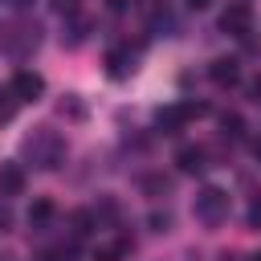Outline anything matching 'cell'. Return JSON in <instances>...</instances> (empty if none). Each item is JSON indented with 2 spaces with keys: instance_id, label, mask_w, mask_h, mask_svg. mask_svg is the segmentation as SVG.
<instances>
[{
  "instance_id": "8fae6325",
  "label": "cell",
  "mask_w": 261,
  "mask_h": 261,
  "mask_svg": "<svg viewBox=\"0 0 261 261\" xmlns=\"http://www.w3.org/2000/svg\"><path fill=\"white\" fill-rule=\"evenodd\" d=\"M130 249H135V245H130L126 237H114V241H106V245L94 249V261H126Z\"/></svg>"
},
{
  "instance_id": "d6986e66",
  "label": "cell",
  "mask_w": 261,
  "mask_h": 261,
  "mask_svg": "<svg viewBox=\"0 0 261 261\" xmlns=\"http://www.w3.org/2000/svg\"><path fill=\"white\" fill-rule=\"evenodd\" d=\"M249 228H261V200L249 204Z\"/></svg>"
},
{
  "instance_id": "484cf974",
  "label": "cell",
  "mask_w": 261,
  "mask_h": 261,
  "mask_svg": "<svg viewBox=\"0 0 261 261\" xmlns=\"http://www.w3.org/2000/svg\"><path fill=\"white\" fill-rule=\"evenodd\" d=\"M249 261H261V253H253V257H249Z\"/></svg>"
},
{
  "instance_id": "4fadbf2b",
  "label": "cell",
  "mask_w": 261,
  "mask_h": 261,
  "mask_svg": "<svg viewBox=\"0 0 261 261\" xmlns=\"http://www.w3.org/2000/svg\"><path fill=\"white\" fill-rule=\"evenodd\" d=\"M53 212H57V208H53V200H45V196H41V200H33V208H29V224H33V228H45V224L53 220Z\"/></svg>"
},
{
  "instance_id": "7c38bea8",
  "label": "cell",
  "mask_w": 261,
  "mask_h": 261,
  "mask_svg": "<svg viewBox=\"0 0 261 261\" xmlns=\"http://www.w3.org/2000/svg\"><path fill=\"white\" fill-rule=\"evenodd\" d=\"M90 37V20L77 12V16H69V24H65V33H61V45H69V49H77L82 41Z\"/></svg>"
},
{
  "instance_id": "7a4b0ae2",
  "label": "cell",
  "mask_w": 261,
  "mask_h": 261,
  "mask_svg": "<svg viewBox=\"0 0 261 261\" xmlns=\"http://www.w3.org/2000/svg\"><path fill=\"white\" fill-rule=\"evenodd\" d=\"M37 41H41V29H37V20H24V16H16V20L0 24V53H8V57H16V61H24V57L37 49Z\"/></svg>"
},
{
  "instance_id": "277c9868",
  "label": "cell",
  "mask_w": 261,
  "mask_h": 261,
  "mask_svg": "<svg viewBox=\"0 0 261 261\" xmlns=\"http://www.w3.org/2000/svg\"><path fill=\"white\" fill-rule=\"evenodd\" d=\"M224 216H228V192H224V188H204V192L196 196V220L220 224Z\"/></svg>"
},
{
  "instance_id": "2e32d148",
  "label": "cell",
  "mask_w": 261,
  "mask_h": 261,
  "mask_svg": "<svg viewBox=\"0 0 261 261\" xmlns=\"http://www.w3.org/2000/svg\"><path fill=\"white\" fill-rule=\"evenodd\" d=\"M53 12L69 20V16H77V12H82V0H53Z\"/></svg>"
},
{
  "instance_id": "e0dca14e",
  "label": "cell",
  "mask_w": 261,
  "mask_h": 261,
  "mask_svg": "<svg viewBox=\"0 0 261 261\" xmlns=\"http://www.w3.org/2000/svg\"><path fill=\"white\" fill-rule=\"evenodd\" d=\"M61 114H69V118H86V106H82L77 98H65V102H61Z\"/></svg>"
},
{
  "instance_id": "ffe728a7",
  "label": "cell",
  "mask_w": 261,
  "mask_h": 261,
  "mask_svg": "<svg viewBox=\"0 0 261 261\" xmlns=\"http://www.w3.org/2000/svg\"><path fill=\"white\" fill-rule=\"evenodd\" d=\"M8 228H12V208L0 204V232H8Z\"/></svg>"
},
{
  "instance_id": "d4e9b609",
  "label": "cell",
  "mask_w": 261,
  "mask_h": 261,
  "mask_svg": "<svg viewBox=\"0 0 261 261\" xmlns=\"http://www.w3.org/2000/svg\"><path fill=\"white\" fill-rule=\"evenodd\" d=\"M253 151H257V159H261V139H257V143H253Z\"/></svg>"
},
{
  "instance_id": "44dd1931",
  "label": "cell",
  "mask_w": 261,
  "mask_h": 261,
  "mask_svg": "<svg viewBox=\"0 0 261 261\" xmlns=\"http://www.w3.org/2000/svg\"><path fill=\"white\" fill-rule=\"evenodd\" d=\"M249 94H253V102H261V77H257V82L249 86Z\"/></svg>"
},
{
  "instance_id": "30bf717a",
  "label": "cell",
  "mask_w": 261,
  "mask_h": 261,
  "mask_svg": "<svg viewBox=\"0 0 261 261\" xmlns=\"http://www.w3.org/2000/svg\"><path fill=\"white\" fill-rule=\"evenodd\" d=\"M204 159H208L204 147H179V151H175V167H179L184 175H200V171H204Z\"/></svg>"
},
{
  "instance_id": "6da1fadb",
  "label": "cell",
  "mask_w": 261,
  "mask_h": 261,
  "mask_svg": "<svg viewBox=\"0 0 261 261\" xmlns=\"http://www.w3.org/2000/svg\"><path fill=\"white\" fill-rule=\"evenodd\" d=\"M20 151H24L37 167L53 171V167H61V159H65V139H61L57 130H49V126H37L33 135H24Z\"/></svg>"
},
{
  "instance_id": "ba28073f",
  "label": "cell",
  "mask_w": 261,
  "mask_h": 261,
  "mask_svg": "<svg viewBox=\"0 0 261 261\" xmlns=\"http://www.w3.org/2000/svg\"><path fill=\"white\" fill-rule=\"evenodd\" d=\"M20 192H24V167L0 163V196H20Z\"/></svg>"
},
{
  "instance_id": "8992f818",
  "label": "cell",
  "mask_w": 261,
  "mask_h": 261,
  "mask_svg": "<svg viewBox=\"0 0 261 261\" xmlns=\"http://www.w3.org/2000/svg\"><path fill=\"white\" fill-rule=\"evenodd\" d=\"M20 102H37L41 94H45V77L37 73V69H16L12 73V86H8Z\"/></svg>"
},
{
  "instance_id": "52a82bcc",
  "label": "cell",
  "mask_w": 261,
  "mask_h": 261,
  "mask_svg": "<svg viewBox=\"0 0 261 261\" xmlns=\"http://www.w3.org/2000/svg\"><path fill=\"white\" fill-rule=\"evenodd\" d=\"M106 73H110L114 82L130 77V73H135V53H130V49H110V53H106Z\"/></svg>"
},
{
  "instance_id": "5b68a950",
  "label": "cell",
  "mask_w": 261,
  "mask_h": 261,
  "mask_svg": "<svg viewBox=\"0 0 261 261\" xmlns=\"http://www.w3.org/2000/svg\"><path fill=\"white\" fill-rule=\"evenodd\" d=\"M220 29H224L228 37H249V33H253V8H249V4H228V8L220 12Z\"/></svg>"
},
{
  "instance_id": "603a6c76",
  "label": "cell",
  "mask_w": 261,
  "mask_h": 261,
  "mask_svg": "<svg viewBox=\"0 0 261 261\" xmlns=\"http://www.w3.org/2000/svg\"><path fill=\"white\" fill-rule=\"evenodd\" d=\"M106 4H110V8H126L130 0H106Z\"/></svg>"
},
{
  "instance_id": "cb8c5ba5",
  "label": "cell",
  "mask_w": 261,
  "mask_h": 261,
  "mask_svg": "<svg viewBox=\"0 0 261 261\" xmlns=\"http://www.w3.org/2000/svg\"><path fill=\"white\" fill-rule=\"evenodd\" d=\"M188 4H192V8H208V0H188Z\"/></svg>"
},
{
  "instance_id": "5bb4252c",
  "label": "cell",
  "mask_w": 261,
  "mask_h": 261,
  "mask_svg": "<svg viewBox=\"0 0 261 261\" xmlns=\"http://www.w3.org/2000/svg\"><path fill=\"white\" fill-rule=\"evenodd\" d=\"M220 126H224V135H228V139H245V122H241V114H224V118H220Z\"/></svg>"
},
{
  "instance_id": "9a60e30c",
  "label": "cell",
  "mask_w": 261,
  "mask_h": 261,
  "mask_svg": "<svg viewBox=\"0 0 261 261\" xmlns=\"http://www.w3.org/2000/svg\"><path fill=\"white\" fill-rule=\"evenodd\" d=\"M16 102H20V98H16L12 90H0V122H8V118L16 114Z\"/></svg>"
},
{
  "instance_id": "9c48e42d",
  "label": "cell",
  "mask_w": 261,
  "mask_h": 261,
  "mask_svg": "<svg viewBox=\"0 0 261 261\" xmlns=\"http://www.w3.org/2000/svg\"><path fill=\"white\" fill-rule=\"evenodd\" d=\"M208 77H212L216 86H237V82H241V65H237L232 57H220V61L208 65Z\"/></svg>"
},
{
  "instance_id": "3957f363",
  "label": "cell",
  "mask_w": 261,
  "mask_h": 261,
  "mask_svg": "<svg viewBox=\"0 0 261 261\" xmlns=\"http://www.w3.org/2000/svg\"><path fill=\"white\" fill-rule=\"evenodd\" d=\"M200 114H208L204 102H175V106H167V110L155 114V126H159L163 135H179V130H184L192 118H200Z\"/></svg>"
},
{
  "instance_id": "7402d4cb",
  "label": "cell",
  "mask_w": 261,
  "mask_h": 261,
  "mask_svg": "<svg viewBox=\"0 0 261 261\" xmlns=\"http://www.w3.org/2000/svg\"><path fill=\"white\" fill-rule=\"evenodd\" d=\"M0 4H8V8H24V4H33V0H0Z\"/></svg>"
},
{
  "instance_id": "ac0fdd59",
  "label": "cell",
  "mask_w": 261,
  "mask_h": 261,
  "mask_svg": "<svg viewBox=\"0 0 261 261\" xmlns=\"http://www.w3.org/2000/svg\"><path fill=\"white\" fill-rule=\"evenodd\" d=\"M147 192H151V196H163V192H167V179L151 175V179H147Z\"/></svg>"
}]
</instances>
